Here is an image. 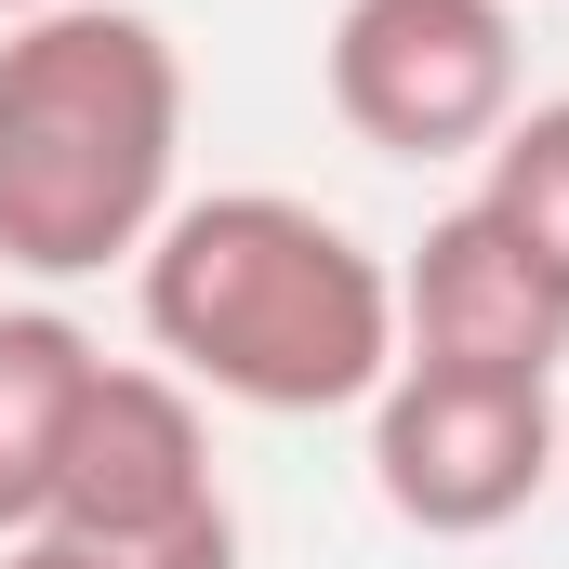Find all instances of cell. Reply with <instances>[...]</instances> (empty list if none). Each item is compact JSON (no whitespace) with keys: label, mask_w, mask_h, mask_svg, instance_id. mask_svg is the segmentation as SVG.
Returning a JSON list of instances; mask_svg holds the SVG:
<instances>
[{"label":"cell","mask_w":569,"mask_h":569,"mask_svg":"<svg viewBox=\"0 0 569 569\" xmlns=\"http://www.w3.org/2000/svg\"><path fill=\"white\" fill-rule=\"evenodd\" d=\"M133 291L159 371L239 411H358L398 371V266L279 186L172 199V226L133 252Z\"/></svg>","instance_id":"cell-1"},{"label":"cell","mask_w":569,"mask_h":569,"mask_svg":"<svg viewBox=\"0 0 569 569\" xmlns=\"http://www.w3.org/2000/svg\"><path fill=\"white\" fill-rule=\"evenodd\" d=\"M186 67L133 0H67L0 40V266L93 279L172 226Z\"/></svg>","instance_id":"cell-2"},{"label":"cell","mask_w":569,"mask_h":569,"mask_svg":"<svg viewBox=\"0 0 569 569\" xmlns=\"http://www.w3.org/2000/svg\"><path fill=\"white\" fill-rule=\"evenodd\" d=\"M371 490L425 543H477L557 490V385L530 371H450L398 358L371 385Z\"/></svg>","instance_id":"cell-3"},{"label":"cell","mask_w":569,"mask_h":569,"mask_svg":"<svg viewBox=\"0 0 569 569\" xmlns=\"http://www.w3.org/2000/svg\"><path fill=\"white\" fill-rule=\"evenodd\" d=\"M318 67H331V120L385 159H490V133L517 120L503 0H345Z\"/></svg>","instance_id":"cell-4"},{"label":"cell","mask_w":569,"mask_h":569,"mask_svg":"<svg viewBox=\"0 0 569 569\" xmlns=\"http://www.w3.org/2000/svg\"><path fill=\"white\" fill-rule=\"evenodd\" d=\"M199 517H226L199 385L107 358L93 398H80V437H67V477H53V517H40V530H80V543H172V530H199Z\"/></svg>","instance_id":"cell-5"},{"label":"cell","mask_w":569,"mask_h":569,"mask_svg":"<svg viewBox=\"0 0 569 569\" xmlns=\"http://www.w3.org/2000/svg\"><path fill=\"white\" fill-rule=\"evenodd\" d=\"M398 358H450V371H530L557 385L569 358V279L503 226V212H437L425 252L398 266Z\"/></svg>","instance_id":"cell-6"},{"label":"cell","mask_w":569,"mask_h":569,"mask_svg":"<svg viewBox=\"0 0 569 569\" xmlns=\"http://www.w3.org/2000/svg\"><path fill=\"white\" fill-rule=\"evenodd\" d=\"M93 331L53 318V305H13L0 318V543H27L53 517V477H67V437L93 398Z\"/></svg>","instance_id":"cell-7"},{"label":"cell","mask_w":569,"mask_h":569,"mask_svg":"<svg viewBox=\"0 0 569 569\" xmlns=\"http://www.w3.org/2000/svg\"><path fill=\"white\" fill-rule=\"evenodd\" d=\"M477 212H503V226L569 279V107H517V120L490 133V186H477Z\"/></svg>","instance_id":"cell-8"},{"label":"cell","mask_w":569,"mask_h":569,"mask_svg":"<svg viewBox=\"0 0 569 569\" xmlns=\"http://www.w3.org/2000/svg\"><path fill=\"white\" fill-rule=\"evenodd\" d=\"M0 569H239V517H199L172 543H80V530H27L0 543Z\"/></svg>","instance_id":"cell-9"},{"label":"cell","mask_w":569,"mask_h":569,"mask_svg":"<svg viewBox=\"0 0 569 569\" xmlns=\"http://www.w3.org/2000/svg\"><path fill=\"white\" fill-rule=\"evenodd\" d=\"M0 13H13V27H27V13H67V0H0Z\"/></svg>","instance_id":"cell-10"},{"label":"cell","mask_w":569,"mask_h":569,"mask_svg":"<svg viewBox=\"0 0 569 569\" xmlns=\"http://www.w3.org/2000/svg\"><path fill=\"white\" fill-rule=\"evenodd\" d=\"M557 477H569V411H557Z\"/></svg>","instance_id":"cell-11"}]
</instances>
